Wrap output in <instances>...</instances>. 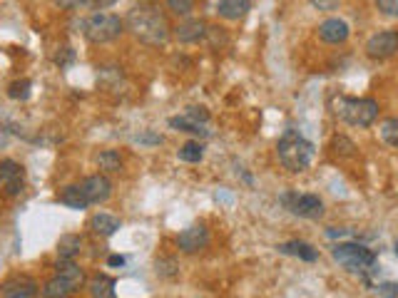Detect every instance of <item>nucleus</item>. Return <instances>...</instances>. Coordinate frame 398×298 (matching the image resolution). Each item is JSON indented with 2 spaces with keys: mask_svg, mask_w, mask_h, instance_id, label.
Listing matches in <instances>:
<instances>
[{
  "mask_svg": "<svg viewBox=\"0 0 398 298\" xmlns=\"http://www.w3.org/2000/svg\"><path fill=\"white\" fill-rule=\"evenodd\" d=\"M184 115H187L189 119H194V122H199V124H207V122H209V112H207L205 107H187Z\"/></svg>",
  "mask_w": 398,
  "mask_h": 298,
  "instance_id": "obj_32",
  "label": "nucleus"
},
{
  "mask_svg": "<svg viewBox=\"0 0 398 298\" xmlns=\"http://www.w3.org/2000/svg\"><path fill=\"white\" fill-rule=\"evenodd\" d=\"M157 273H160V276H164V279L174 276V273H177V264H174V259H160V261H157Z\"/></svg>",
  "mask_w": 398,
  "mask_h": 298,
  "instance_id": "obj_31",
  "label": "nucleus"
},
{
  "mask_svg": "<svg viewBox=\"0 0 398 298\" xmlns=\"http://www.w3.org/2000/svg\"><path fill=\"white\" fill-rule=\"evenodd\" d=\"M331 256H334V261H339L346 271L363 273V271H373V268H376V254L359 241L336 244V246L331 248Z\"/></svg>",
  "mask_w": 398,
  "mask_h": 298,
  "instance_id": "obj_5",
  "label": "nucleus"
},
{
  "mask_svg": "<svg viewBox=\"0 0 398 298\" xmlns=\"http://www.w3.org/2000/svg\"><path fill=\"white\" fill-rule=\"evenodd\" d=\"M207 244H209V231H207L202 223H194V226H189V229H184L177 236V246H180V251H184V254H197Z\"/></svg>",
  "mask_w": 398,
  "mask_h": 298,
  "instance_id": "obj_10",
  "label": "nucleus"
},
{
  "mask_svg": "<svg viewBox=\"0 0 398 298\" xmlns=\"http://www.w3.org/2000/svg\"><path fill=\"white\" fill-rule=\"evenodd\" d=\"M124 25L127 30L144 45H164L169 40V23L164 18V12L160 8H152V6H137L127 12L124 18Z\"/></svg>",
  "mask_w": 398,
  "mask_h": 298,
  "instance_id": "obj_1",
  "label": "nucleus"
},
{
  "mask_svg": "<svg viewBox=\"0 0 398 298\" xmlns=\"http://www.w3.org/2000/svg\"><path fill=\"white\" fill-rule=\"evenodd\" d=\"M398 52V32L396 30H383L368 37L366 43V55L371 60H388Z\"/></svg>",
  "mask_w": 398,
  "mask_h": 298,
  "instance_id": "obj_7",
  "label": "nucleus"
},
{
  "mask_svg": "<svg viewBox=\"0 0 398 298\" xmlns=\"http://www.w3.org/2000/svg\"><path fill=\"white\" fill-rule=\"evenodd\" d=\"M281 204H284V209H289L294 217H298V219L316 221V219L323 217V201L316 197V194L284 192L281 194Z\"/></svg>",
  "mask_w": 398,
  "mask_h": 298,
  "instance_id": "obj_6",
  "label": "nucleus"
},
{
  "mask_svg": "<svg viewBox=\"0 0 398 298\" xmlns=\"http://www.w3.org/2000/svg\"><path fill=\"white\" fill-rule=\"evenodd\" d=\"M0 293L6 298H35L37 296V284L30 276H12L6 284L0 286Z\"/></svg>",
  "mask_w": 398,
  "mask_h": 298,
  "instance_id": "obj_11",
  "label": "nucleus"
},
{
  "mask_svg": "<svg viewBox=\"0 0 398 298\" xmlns=\"http://www.w3.org/2000/svg\"><path fill=\"white\" fill-rule=\"evenodd\" d=\"M276 157H279V164L284 169H289L292 174H301L314 161V144L304 139L298 132L289 130L276 144Z\"/></svg>",
  "mask_w": 398,
  "mask_h": 298,
  "instance_id": "obj_2",
  "label": "nucleus"
},
{
  "mask_svg": "<svg viewBox=\"0 0 398 298\" xmlns=\"http://www.w3.org/2000/svg\"><path fill=\"white\" fill-rule=\"evenodd\" d=\"M107 264H110V266H124V256L112 254L110 259H107Z\"/></svg>",
  "mask_w": 398,
  "mask_h": 298,
  "instance_id": "obj_37",
  "label": "nucleus"
},
{
  "mask_svg": "<svg viewBox=\"0 0 398 298\" xmlns=\"http://www.w3.org/2000/svg\"><path fill=\"white\" fill-rule=\"evenodd\" d=\"M75 293L73 284H70L65 276H53L48 284L43 286V298H70Z\"/></svg>",
  "mask_w": 398,
  "mask_h": 298,
  "instance_id": "obj_17",
  "label": "nucleus"
},
{
  "mask_svg": "<svg viewBox=\"0 0 398 298\" xmlns=\"http://www.w3.org/2000/svg\"><path fill=\"white\" fill-rule=\"evenodd\" d=\"M55 6L62 10H77V8L85 6V0H55Z\"/></svg>",
  "mask_w": 398,
  "mask_h": 298,
  "instance_id": "obj_35",
  "label": "nucleus"
},
{
  "mask_svg": "<svg viewBox=\"0 0 398 298\" xmlns=\"http://www.w3.org/2000/svg\"><path fill=\"white\" fill-rule=\"evenodd\" d=\"M97 167L102 172H120L122 169V157H120L117 149H105L97 155Z\"/></svg>",
  "mask_w": 398,
  "mask_h": 298,
  "instance_id": "obj_24",
  "label": "nucleus"
},
{
  "mask_svg": "<svg viewBox=\"0 0 398 298\" xmlns=\"http://www.w3.org/2000/svg\"><path fill=\"white\" fill-rule=\"evenodd\" d=\"M309 3L316 10H336L339 8V0H309Z\"/></svg>",
  "mask_w": 398,
  "mask_h": 298,
  "instance_id": "obj_34",
  "label": "nucleus"
},
{
  "mask_svg": "<svg viewBox=\"0 0 398 298\" xmlns=\"http://www.w3.org/2000/svg\"><path fill=\"white\" fill-rule=\"evenodd\" d=\"M167 8L174 12V15H180V18H187L194 8V0H167Z\"/></svg>",
  "mask_w": 398,
  "mask_h": 298,
  "instance_id": "obj_29",
  "label": "nucleus"
},
{
  "mask_svg": "<svg viewBox=\"0 0 398 298\" xmlns=\"http://www.w3.org/2000/svg\"><path fill=\"white\" fill-rule=\"evenodd\" d=\"M177 157L182 161H187V164H199V161L205 159V144L199 142V139H189V142H184L180 147Z\"/></svg>",
  "mask_w": 398,
  "mask_h": 298,
  "instance_id": "obj_23",
  "label": "nucleus"
},
{
  "mask_svg": "<svg viewBox=\"0 0 398 298\" xmlns=\"http://www.w3.org/2000/svg\"><path fill=\"white\" fill-rule=\"evenodd\" d=\"M276 251L284 256H294V259H301V261H316L319 259V251L311 244L306 241H286V244H279Z\"/></svg>",
  "mask_w": 398,
  "mask_h": 298,
  "instance_id": "obj_14",
  "label": "nucleus"
},
{
  "mask_svg": "<svg viewBox=\"0 0 398 298\" xmlns=\"http://www.w3.org/2000/svg\"><path fill=\"white\" fill-rule=\"evenodd\" d=\"M80 248H82V236L80 234L60 236V241H57V259L73 261L75 256L80 254Z\"/></svg>",
  "mask_w": 398,
  "mask_h": 298,
  "instance_id": "obj_19",
  "label": "nucleus"
},
{
  "mask_svg": "<svg viewBox=\"0 0 398 298\" xmlns=\"http://www.w3.org/2000/svg\"><path fill=\"white\" fill-rule=\"evenodd\" d=\"M80 189L90 204H102L112 194V181L107 179L105 174H93V177L80 181Z\"/></svg>",
  "mask_w": 398,
  "mask_h": 298,
  "instance_id": "obj_8",
  "label": "nucleus"
},
{
  "mask_svg": "<svg viewBox=\"0 0 398 298\" xmlns=\"http://www.w3.org/2000/svg\"><path fill=\"white\" fill-rule=\"evenodd\" d=\"M140 144H162V137L160 135H152V132H144V135L137 137Z\"/></svg>",
  "mask_w": 398,
  "mask_h": 298,
  "instance_id": "obj_36",
  "label": "nucleus"
},
{
  "mask_svg": "<svg viewBox=\"0 0 398 298\" xmlns=\"http://www.w3.org/2000/svg\"><path fill=\"white\" fill-rule=\"evenodd\" d=\"M57 273L60 276H65V279L73 284V288L75 291H80L82 288V284H85V271H82L77 264H75V259L73 261H62V259H57Z\"/></svg>",
  "mask_w": 398,
  "mask_h": 298,
  "instance_id": "obj_21",
  "label": "nucleus"
},
{
  "mask_svg": "<svg viewBox=\"0 0 398 298\" xmlns=\"http://www.w3.org/2000/svg\"><path fill=\"white\" fill-rule=\"evenodd\" d=\"M376 8L386 18H398V0H376Z\"/></svg>",
  "mask_w": 398,
  "mask_h": 298,
  "instance_id": "obj_30",
  "label": "nucleus"
},
{
  "mask_svg": "<svg viewBox=\"0 0 398 298\" xmlns=\"http://www.w3.org/2000/svg\"><path fill=\"white\" fill-rule=\"evenodd\" d=\"M331 149H334V155H339V157H354L356 155V144L343 135H339L331 139Z\"/></svg>",
  "mask_w": 398,
  "mask_h": 298,
  "instance_id": "obj_26",
  "label": "nucleus"
},
{
  "mask_svg": "<svg viewBox=\"0 0 398 298\" xmlns=\"http://www.w3.org/2000/svg\"><path fill=\"white\" fill-rule=\"evenodd\" d=\"M252 10L249 0H219L217 12L224 20H242L247 18V12Z\"/></svg>",
  "mask_w": 398,
  "mask_h": 298,
  "instance_id": "obj_16",
  "label": "nucleus"
},
{
  "mask_svg": "<svg viewBox=\"0 0 398 298\" xmlns=\"http://www.w3.org/2000/svg\"><path fill=\"white\" fill-rule=\"evenodd\" d=\"M117 3V0H85V6L87 10H107V8H112Z\"/></svg>",
  "mask_w": 398,
  "mask_h": 298,
  "instance_id": "obj_33",
  "label": "nucleus"
},
{
  "mask_svg": "<svg viewBox=\"0 0 398 298\" xmlns=\"http://www.w3.org/2000/svg\"><path fill=\"white\" fill-rule=\"evenodd\" d=\"M90 229H93V234L107 239V236H112L120 229V219L112 217V214H95V217L90 219Z\"/></svg>",
  "mask_w": 398,
  "mask_h": 298,
  "instance_id": "obj_18",
  "label": "nucleus"
},
{
  "mask_svg": "<svg viewBox=\"0 0 398 298\" xmlns=\"http://www.w3.org/2000/svg\"><path fill=\"white\" fill-rule=\"evenodd\" d=\"M205 35H207V23L197 18H189L174 28V37H177L180 43H199Z\"/></svg>",
  "mask_w": 398,
  "mask_h": 298,
  "instance_id": "obj_13",
  "label": "nucleus"
},
{
  "mask_svg": "<svg viewBox=\"0 0 398 298\" xmlns=\"http://www.w3.org/2000/svg\"><path fill=\"white\" fill-rule=\"evenodd\" d=\"M87 288H90L93 298H117L115 279H110L107 273H95L93 279L87 281Z\"/></svg>",
  "mask_w": 398,
  "mask_h": 298,
  "instance_id": "obj_15",
  "label": "nucleus"
},
{
  "mask_svg": "<svg viewBox=\"0 0 398 298\" xmlns=\"http://www.w3.org/2000/svg\"><path fill=\"white\" fill-rule=\"evenodd\" d=\"M386 298H398V291H393V293H388Z\"/></svg>",
  "mask_w": 398,
  "mask_h": 298,
  "instance_id": "obj_38",
  "label": "nucleus"
},
{
  "mask_svg": "<svg viewBox=\"0 0 398 298\" xmlns=\"http://www.w3.org/2000/svg\"><path fill=\"white\" fill-rule=\"evenodd\" d=\"M57 201L65 206H70V209H87L90 206V201L85 199V194H82L80 184H70L65 186L60 194H57Z\"/></svg>",
  "mask_w": 398,
  "mask_h": 298,
  "instance_id": "obj_20",
  "label": "nucleus"
},
{
  "mask_svg": "<svg viewBox=\"0 0 398 298\" xmlns=\"http://www.w3.org/2000/svg\"><path fill=\"white\" fill-rule=\"evenodd\" d=\"M351 30H348V23L341 18H326L321 25H319V37H321L323 43L329 45H341L348 40Z\"/></svg>",
  "mask_w": 398,
  "mask_h": 298,
  "instance_id": "obj_12",
  "label": "nucleus"
},
{
  "mask_svg": "<svg viewBox=\"0 0 398 298\" xmlns=\"http://www.w3.org/2000/svg\"><path fill=\"white\" fill-rule=\"evenodd\" d=\"M334 115L351 127H371L379 117V102L373 97H339Z\"/></svg>",
  "mask_w": 398,
  "mask_h": 298,
  "instance_id": "obj_3",
  "label": "nucleus"
},
{
  "mask_svg": "<svg viewBox=\"0 0 398 298\" xmlns=\"http://www.w3.org/2000/svg\"><path fill=\"white\" fill-rule=\"evenodd\" d=\"M80 30L82 35L95 45H102V43H112L117 40L124 30V20H120L117 15L112 12H93L90 18H85L80 23Z\"/></svg>",
  "mask_w": 398,
  "mask_h": 298,
  "instance_id": "obj_4",
  "label": "nucleus"
},
{
  "mask_svg": "<svg viewBox=\"0 0 398 298\" xmlns=\"http://www.w3.org/2000/svg\"><path fill=\"white\" fill-rule=\"evenodd\" d=\"M30 87H32V82L30 80H15L10 87H8V97L10 99H28L30 97Z\"/></svg>",
  "mask_w": 398,
  "mask_h": 298,
  "instance_id": "obj_27",
  "label": "nucleus"
},
{
  "mask_svg": "<svg viewBox=\"0 0 398 298\" xmlns=\"http://www.w3.org/2000/svg\"><path fill=\"white\" fill-rule=\"evenodd\" d=\"M381 139L388 147H398V117H388L381 122Z\"/></svg>",
  "mask_w": 398,
  "mask_h": 298,
  "instance_id": "obj_25",
  "label": "nucleus"
},
{
  "mask_svg": "<svg viewBox=\"0 0 398 298\" xmlns=\"http://www.w3.org/2000/svg\"><path fill=\"white\" fill-rule=\"evenodd\" d=\"M169 127H174L177 132L194 135V137H209V130H205V124L194 122V119H189L187 115H182V117H169Z\"/></svg>",
  "mask_w": 398,
  "mask_h": 298,
  "instance_id": "obj_22",
  "label": "nucleus"
},
{
  "mask_svg": "<svg viewBox=\"0 0 398 298\" xmlns=\"http://www.w3.org/2000/svg\"><path fill=\"white\" fill-rule=\"evenodd\" d=\"M23 184H25V172L18 161L0 159V186H3L10 197H15V194L23 192Z\"/></svg>",
  "mask_w": 398,
  "mask_h": 298,
  "instance_id": "obj_9",
  "label": "nucleus"
},
{
  "mask_svg": "<svg viewBox=\"0 0 398 298\" xmlns=\"http://www.w3.org/2000/svg\"><path fill=\"white\" fill-rule=\"evenodd\" d=\"M393 251H396V256H398V241H396V246H393Z\"/></svg>",
  "mask_w": 398,
  "mask_h": 298,
  "instance_id": "obj_39",
  "label": "nucleus"
},
{
  "mask_svg": "<svg viewBox=\"0 0 398 298\" xmlns=\"http://www.w3.org/2000/svg\"><path fill=\"white\" fill-rule=\"evenodd\" d=\"M55 65L57 68H70L75 62V50L70 48V45H62V48H57V52H55Z\"/></svg>",
  "mask_w": 398,
  "mask_h": 298,
  "instance_id": "obj_28",
  "label": "nucleus"
}]
</instances>
